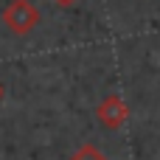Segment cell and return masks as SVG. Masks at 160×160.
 Masks as SVG:
<instances>
[{
    "label": "cell",
    "mask_w": 160,
    "mask_h": 160,
    "mask_svg": "<svg viewBox=\"0 0 160 160\" xmlns=\"http://www.w3.org/2000/svg\"><path fill=\"white\" fill-rule=\"evenodd\" d=\"M39 8L31 3V0H8L6 8H3V22L11 34L17 37H25L31 34L37 25H39Z\"/></svg>",
    "instance_id": "obj_1"
},
{
    "label": "cell",
    "mask_w": 160,
    "mask_h": 160,
    "mask_svg": "<svg viewBox=\"0 0 160 160\" xmlns=\"http://www.w3.org/2000/svg\"><path fill=\"white\" fill-rule=\"evenodd\" d=\"M96 118H98V124H101L104 129H121V127L127 124V118H129V104H127L118 93H110L107 98L98 101Z\"/></svg>",
    "instance_id": "obj_2"
},
{
    "label": "cell",
    "mask_w": 160,
    "mask_h": 160,
    "mask_svg": "<svg viewBox=\"0 0 160 160\" xmlns=\"http://www.w3.org/2000/svg\"><path fill=\"white\" fill-rule=\"evenodd\" d=\"M68 160H110V158H107L98 146H93V143H82Z\"/></svg>",
    "instance_id": "obj_3"
},
{
    "label": "cell",
    "mask_w": 160,
    "mask_h": 160,
    "mask_svg": "<svg viewBox=\"0 0 160 160\" xmlns=\"http://www.w3.org/2000/svg\"><path fill=\"white\" fill-rule=\"evenodd\" d=\"M53 3H56V6H62V8H68V6H73L76 0H53Z\"/></svg>",
    "instance_id": "obj_4"
},
{
    "label": "cell",
    "mask_w": 160,
    "mask_h": 160,
    "mask_svg": "<svg viewBox=\"0 0 160 160\" xmlns=\"http://www.w3.org/2000/svg\"><path fill=\"white\" fill-rule=\"evenodd\" d=\"M3 96H6V87H3V82H0V101H3Z\"/></svg>",
    "instance_id": "obj_5"
}]
</instances>
